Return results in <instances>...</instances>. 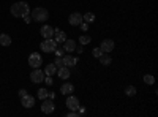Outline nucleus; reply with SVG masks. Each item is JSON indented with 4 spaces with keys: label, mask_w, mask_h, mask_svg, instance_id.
I'll use <instances>...</instances> for the list:
<instances>
[{
    "label": "nucleus",
    "mask_w": 158,
    "mask_h": 117,
    "mask_svg": "<svg viewBox=\"0 0 158 117\" xmlns=\"http://www.w3.org/2000/svg\"><path fill=\"white\" fill-rule=\"evenodd\" d=\"M10 13L13 18H25L30 15V6L27 2H16L10 8Z\"/></svg>",
    "instance_id": "1"
},
{
    "label": "nucleus",
    "mask_w": 158,
    "mask_h": 117,
    "mask_svg": "<svg viewBox=\"0 0 158 117\" xmlns=\"http://www.w3.org/2000/svg\"><path fill=\"white\" fill-rule=\"evenodd\" d=\"M30 13H32V21H35V22H44V21L49 19V13L43 6H36Z\"/></svg>",
    "instance_id": "2"
},
{
    "label": "nucleus",
    "mask_w": 158,
    "mask_h": 117,
    "mask_svg": "<svg viewBox=\"0 0 158 117\" xmlns=\"http://www.w3.org/2000/svg\"><path fill=\"white\" fill-rule=\"evenodd\" d=\"M57 46H59V44L56 43L54 38H44V41L40 44V48H41L43 52H48V54H49V52H54Z\"/></svg>",
    "instance_id": "3"
},
{
    "label": "nucleus",
    "mask_w": 158,
    "mask_h": 117,
    "mask_svg": "<svg viewBox=\"0 0 158 117\" xmlns=\"http://www.w3.org/2000/svg\"><path fill=\"white\" fill-rule=\"evenodd\" d=\"M29 65H30L32 68H40L43 65V57L40 56L38 52H32L29 56Z\"/></svg>",
    "instance_id": "4"
},
{
    "label": "nucleus",
    "mask_w": 158,
    "mask_h": 117,
    "mask_svg": "<svg viewBox=\"0 0 158 117\" xmlns=\"http://www.w3.org/2000/svg\"><path fill=\"white\" fill-rule=\"evenodd\" d=\"M54 109H56L54 100H51L49 97H48V98H44V100H43V103H41V111H43L44 114H52V112H54Z\"/></svg>",
    "instance_id": "5"
},
{
    "label": "nucleus",
    "mask_w": 158,
    "mask_h": 117,
    "mask_svg": "<svg viewBox=\"0 0 158 117\" xmlns=\"http://www.w3.org/2000/svg\"><path fill=\"white\" fill-rule=\"evenodd\" d=\"M79 106H81V103H79V98L70 94V95L67 97V108H68L70 111H77Z\"/></svg>",
    "instance_id": "6"
},
{
    "label": "nucleus",
    "mask_w": 158,
    "mask_h": 117,
    "mask_svg": "<svg viewBox=\"0 0 158 117\" xmlns=\"http://www.w3.org/2000/svg\"><path fill=\"white\" fill-rule=\"evenodd\" d=\"M82 21H84L82 15H81V13H77V11L71 13V15L68 16V22H70V25H73V27H79V24H81Z\"/></svg>",
    "instance_id": "7"
},
{
    "label": "nucleus",
    "mask_w": 158,
    "mask_h": 117,
    "mask_svg": "<svg viewBox=\"0 0 158 117\" xmlns=\"http://www.w3.org/2000/svg\"><path fill=\"white\" fill-rule=\"evenodd\" d=\"M100 48H101L103 52L111 54V52H112V49L115 48V43H114V40H111V38H106V40H103V41H101Z\"/></svg>",
    "instance_id": "8"
},
{
    "label": "nucleus",
    "mask_w": 158,
    "mask_h": 117,
    "mask_svg": "<svg viewBox=\"0 0 158 117\" xmlns=\"http://www.w3.org/2000/svg\"><path fill=\"white\" fill-rule=\"evenodd\" d=\"M30 79H32L33 84L43 82V79H44V71L38 70V68H33V71H32V74H30Z\"/></svg>",
    "instance_id": "9"
},
{
    "label": "nucleus",
    "mask_w": 158,
    "mask_h": 117,
    "mask_svg": "<svg viewBox=\"0 0 158 117\" xmlns=\"http://www.w3.org/2000/svg\"><path fill=\"white\" fill-rule=\"evenodd\" d=\"M21 105L24 106V108H33L35 106V98L32 97V95H29V94H25L24 97H21Z\"/></svg>",
    "instance_id": "10"
},
{
    "label": "nucleus",
    "mask_w": 158,
    "mask_h": 117,
    "mask_svg": "<svg viewBox=\"0 0 158 117\" xmlns=\"http://www.w3.org/2000/svg\"><path fill=\"white\" fill-rule=\"evenodd\" d=\"M52 38L56 40L57 44H63L65 40H67V33H65L63 30H60V29H54V36Z\"/></svg>",
    "instance_id": "11"
},
{
    "label": "nucleus",
    "mask_w": 158,
    "mask_h": 117,
    "mask_svg": "<svg viewBox=\"0 0 158 117\" xmlns=\"http://www.w3.org/2000/svg\"><path fill=\"white\" fill-rule=\"evenodd\" d=\"M56 73H57V76L60 77V79H68V77H70V74H71L70 68H68V67H65V65H62V67H59Z\"/></svg>",
    "instance_id": "12"
},
{
    "label": "nucleus",
    "mask_w": 158,
    "mask_h": 117,
    "mask_svg": "<svg viewBox=\"0 0 158 117\" xmlns=\"http://www.w3.org/2000/svg\"><path fill=\"white\" fill-rule=\"evenodd\" d=\"M40 33H41L43 38H52L54 36V27H51V25H43L41 29H40Z\"/></svg>",
    "instance_id": "13"
},
{
    "label": "nucleus",
    "mask_w": 158,
    "mask_h": 117,
    "mask_svg": "<svg viewBox=\"0 0 158 117\" xmlns=\"http://www.w3.org/2000/svg\"><path fill=\"white\" fill-rule=\"evenodd\" d=\"M62 60H63V65L65 67H68V68H73L74 65L77 63V57H73V56H63L62 57Z\"/></svg>",
    "instance_id": "14"
},
{
    "label": "nucleus",
    "mask_w": 158,
    "mask_h": 117,
    "mask_svg": "<svg viewBox=\"0 0 158 117\" xmlns=\"http://www.w3.org/2000/svg\"><path fill=\"white\" fill-rule=\"evenodd\" d=\"M60 92H62L63 95H70V94L74 92V86H73L71 82H63L62 87H60Z\"/></svg>",
    "instance_id": "15"
},
{
    "label": "nucleus",
    "mask_w": 158,
    "mask_h": 117,
    "mask_svg": "<svg viewBox=\"0 0 158 117\" xmlns=\"http://www.w3.org/2000/svg\"><path fill=\"white\" fill-rule=\"evenodd\" d=\"M63 49H65V52H74L76 51V43L73 41V40H65V43H63Z\"/></svg>",
    "instance_id": "16"
},
{
    "label": "nucleus",
    "mask_w": 158,
    "mask_h": 117,
    "mask_svg": "<svg viewBox=\"0 0 158 117\" xmlns=\"http://www.w3.org/2000/svg\"><path fill=\"white\" fill-rule=\"evenodd\" d=\"M98 59H100V63H101V65H104V67H108V65H111V62H112V57H111L108 52H103Z\"/></svg>",
    "instance_id": "17"
},
{
    "label": "nucleus",
    "mask_w": 158,
    "mask_h": 117,
    "mask_svg": "<svg viewBox=\"0 0 158 117\" xmlns=\"http://www.w3.org/2000/svg\"><path fill=\"white\" fill-rule=\"evenodd\" d=\"M56 71H57L56 63H48L44 68V76H52V74H56Z\"/></svg>",
    "instance_id": "18"
},
{
    "label": "nucleus",
    "mask_w": 158,
    "mask_h": 117,
    "mask_svg": "<svg viewBox=\"0 0 158 117\" xmlns=\"http://www.w3.org/2000/svg\"><path fill=\"white\" fill-rule=\"evenodd\" d=\"M0 44H2V46H10L11 44V36L8 35V33H2V35H0Z\"/></svg>",
    "instance_id": "19"
},
{
    "label": "nucleus",
    "mask_w": 158,
    "mask_h": 117,
    "mask_svg": "<svg viewBox=\"0 0 158 117\" xmlns=\"http://www.w3.org/2000/svg\"><path fill=\"white\" fill-rule=\"evenodd\" d=\"M138 94V89L135 87V86H128L127 89H125V95L127 97H135Z\"/></svg>",
    "instance_id": "20"
},
{
    "label": "nucleus",
    "mask_w": 158,
    "mask_h": 117,
    "mask_svg": "<svg viewBox=\"0 0 158 117\" xmlns=\"http://www.w3.org/2000/svg\"><path fill=\"white\" fill-rule=\"evenodd\" d=\"M82 19H84V22L90 24V22H94V21H95V15L89 11V13H85V15H82Z\"/></svg>",
    "instance_id": "21"
},
{
    "label": "nucleus",
    "mask_w": 158,
    "mask_h": 117,
    "mask_svg": "<svg viewBox=\"0 0 158 117\" xmlns=\"http://www.w3.org/2000/svg\"><path fill=\"white\" fill-rule=\"evenodd\" d=\"M90 41H92V38L89 35H81V38H79V43H81L82 46H87Z\"/></svg>",
    "instance_id": "22"
},
{
    "label": "nucleus",
    "mask_w": 158,
    "mask_h": 117,
    "mask_svg": "<svg viewBox=\"0 0 158 117\" xmlns=\"http://www.w3.org/2000/svg\"><path fill=\"white\" fill-rule=\"evenodd\" d=\"M48 95H49V92H48V89H40L38 90V98L40 100H44V98H48Z\"/></svg>",
    "instance_id": "23"
},
{
    "label": "nucleus",
    "mask_w": 158,
    "mask_h": 117,
    "mask_svg": "<svg viewBox=\"0 0 158 117\" xmlns=\"http://www.w3.org/2000/svg\"><path fill=\"white\" fill-rule=\"evenodd\" d=\"M144 82L149 84V86H152V84H155V77H153L152 74H146V76H144Z\"/></svg>",
    "instance_id": "24"
},
{
    "label": "nucleus",
    "mask_w": 158,
    "mask_h": 117,
    "mask_svg": "<svg viewBox=\"0 0 158 117\" xmlns=\"http://www.w3.org/2000/svg\"><path fill=\"white\" fill-rule=\"evenodd\" d=\"M54 54H56V57H63L65 56V49L63 48H56Z\"/></svg>",
    "instance_id": "25"
},
{
    "label": "nucleus",
    "mask_w": 158,
    "mask_h": 117,
    "mask_svg": "<svg viewBox=\"0 0 158 117\" xmlns=\"http://www.w3.org/2000/svg\"><path fill=\"white\" fill-rule=\"evenodd\" d=\"M92 54H94V57H95V59H98V57L103 54V51H101V48H95L94 51H92Z\"/></svg>",
    "instance_id": "26"
},
{
    "label": "nucleus",
    "mask_w": 158,
    "mask_h": 117,
    "mask_svg": "<svg viewBox=\"0 0 158 117\" xmlns=\"http://www.w3.org/2000/svg\"><path fill=\"white\" fill-rule=\"evenodd\" d=\"M43 82H46L48 86H52V84H54V79H52V77H51V76H46V77H44V79H43Z\"/></svg>",
    "instance_id": "27"
},
{
    "label": "nucleus",
    "mask_w": 158,
    "mask_h": 117,
    "mask_svg": "<svg viewBox=\"0 0 158 117\" xmlns=\"http://www.w3.org/2000/svg\"><path fill=\"white\" fill-rule=\"evenodd\" d=\"M56 67L59 68V67H62V65H63V60H62V57H56Z\"/></svg>",
    "instance_id": "28"
},
{
    "label": "nucleus",
    "mask_w": 158,
    "mask_h": 117,
    "mask_svg": "<svg viewBox=\"0 0 158 117\" xmlns=\"http://www.w3.org/2000/svg\"><path fill=\"white\" fill-rule=\"evenodd\" d=\"M79 27H81V30H89V24L82 21L81 24H79Z\"/></svg>",
    "instance_id": "29"
},
{
    "label": "nucleus",
    "mask_w": 158,
    "mask_h": 117,
    "mask_svg": "<svg viewBox=\"0 0 158 117\" xmlns=\"http://www.w3.org/2000/svg\"><path fill=\"white\" fill-rule=\"evenodd\" d=\"M67 115H68V117H77V115H79V112H77V111H70Z\"/></svg>",
    "instance_id": "30"
},
{
    "label": "nucleus",
    "mask_w": 158,
    "mask_h": 117,
    "mask_svg": "<svg viewBox=\"0 0 158 117\" xmlns=\"http://www.w3.org/2000/svg\"><path fill=\"white\" fill-rule=\"evenodd\" d=\"M25 94H27V90H25V89H21L19 90V97H24Z\"/></svg>",
    "instance_id": "31"
},
{
    "label": "nucleus",
    "mask_w": 158,
    "mask_h": 117,
    "mask_svg": "<svg viewBox=\"0 0 158 117\" xmlns=\"http://www.w3.org/2000/svg\"><path fill=\"white\" fill-rule=\"evenodd\" d=\"M48 97H49L51 100H54V98H56V94H54V92H49V95H48Z\"/></svg>",
    "instance_id": "32"
},
{
    "label": "nucleus",
    "mask_w": 158,
    "mask_h": 117,
    "mask_svg": "<svg viewBox=\"0 0 158 117\" xmlns=\"http://www.w3.org/2000/svg\"><path fill=\"white\" fill-rule=\"evenodd\" d=\"M24 21L27 22V24H30V22H32V18H27V16H25V18H24Z\"/></svg>",
    "instance_id": "33"
},
{
    "label": "nucleus",
    "mask_w": 158,
    "mask_h": 117,
    "mask_svg": "<svg viewBox=\"0 0 158 117\" xmlns=\"http://www.w3.org/2000/svg\"><path fill=\"white\" fill-rule=\"evenodd\" d=\"M76 52L77 54H82V48H76Z\"/></svg>",
    "instance_id": "34"
}]
</instances>
